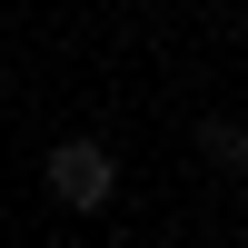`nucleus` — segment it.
Returning <instances> with one entry per match:
<instances>
[{
    "instance_id": "obj_1",
    "label": "nucleus",
    "mask_w": 248,
    "mask_h": 248,
    "mask_svg": "<svg viewBox=\"0 0 248 248\" xmlns=\"http://www.w3.org/2000/svg\"><path fill=\"white\" fill-rule=\"evenodd\" d=\"M50 189L70 199V209H99V199H109V149H90V139L50 149Z\"/></svg>"
}]
</instances>
